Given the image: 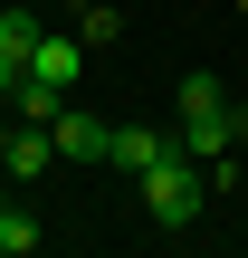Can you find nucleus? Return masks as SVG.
<instances>
[{
  "instance_id": "1",
  "label": "nucleus",
  "mask_w": 248,
  "mask_h": 258,
  "mask_svg": "<svg viewBox=\"0 0 248 258\" xmlns=\"http://www.w3.org/2000/svg\"><path fill=\"white\" fill-rule=\"evenodd\" d=\"M201 201H210V172H201L191 153H172V163L143 172V220H153V230H191Z\"/></svg>"
},
{
  "instance_id": "2",
  "label": "nucleus",
  "mask_w": 248,
  "mask_h": 258,
  "mask_svg": "<svg viewBox=\"0 0 248 258\" xmlns=\"http://www.w3.org/2000/svg\"><path fill=\"white\" fill-rule=\"evenodd\" d=\"M239 134H248V105H229V96H220V105L182 115V134H172V144H182L191 163H229V144H239Z\"/></svg>"
},
{
  "instance_id": "3",
  "label": "nucleus",
  "mask_w": 248,
  "mask_h": 258,
  "mask_svg": "<svg viewBox=\"0 0 248 258\" xmlns=\"http://www.w3.org/2000/svg\"><path fill=\"white\" fill-rule=\"evenodd\" d=\"M172 153H182V144H172V134H153V124H115V134H105V163H115V172H134V182H143L153 163H172Z\"/></svg>"
},
{
  "instance_id": "4",
  "label": "nucleus",
  "mask_w": 248,
  "mask_h": 258,
  "mask_svg": "<svg viewBox=\"0 0 248 258\" xmlns=\"http://www.w3.org/2000/svg\"><path fill=\"white\" fill-rule=\"evenodd\" d=\"M105 134H115V124H96L86 105H57V115H48V144H57L67 163H105Z\"/></svg>"
},
{
  "instance_id": "5",
  "label": "nucleus",
  "mask_w": 248,
  "mask_h": 258,
  "mask_svg": "<svg viewBox=\"0 0 248 258\" xmlns=\"http://www.w3.org/2000/svg\"><path fill=\"white\" fill-rule=\"evenodd\" d=\"M29 77H38V86H76V77H86V38H67V29H48V38L29 48Z\"/></svg>"
},
{
  "instance_id": "6",
  "label": "nucleus",
  "mask_w": 248,
  "mask_h": 258,
  "mask_svg": "<svg viewBox=\"0 0 248 258\" xmlns=\"http://www.w3.org/2000/svg\"><path fill=\"white\" fill-rule=\"evenodd\" d=\"M48 163H57V144H48V124H19V134H10V172L29 182V172H48Z\"/></svg>"
},
{
  "instance_id": "7",
  "label": "nucleus",
  "mask_w": 248,
  "mask_h": 258,
  "mask_svg": "<svg viewBox=\"0 0 248 258\" xmlns=\"http://www.w3.org/2000/svg\"><path fill=\"white\" fill-rule=\"evenodd\" d=\"M48 38V19H29V10H0V57H19L29 67V48Z\"/></svg>"
},
{
  "instance_id": "8",
  "label": "nucleus",
  "mask_w": 248,
  "mask_h": 258,
  "mask_svg": "<svg viewBox=\"0 0 248 258\" xmlns=\"http://www.w3.org/2000/svg\"><path fill=\"white\" fill-rule=\"evenodd\" d=\"M0 249H10V258H29V249H38V220H29V211H19V201H10V211H0Z\"/></svg>"
},
{
  "instance_id": "9",
  "label": "nucleus",
  "mask_w": 248,
  "mask_h": 258,
  "mask_svg": "<svg viewBox=\"0 0 248 258\" xmlns=\"http://www.w3.org/2000/svg\"><path fill=\"white\" fill-rule=\"evenodd\" d=\"M76 38H86V48H105V38H124V19H115V10H86V19H76Z\"/></svg>"
},
{
  "instance_id": "10",
  "label": "nucleus",
  "mask_w": 248,
  "mask_h": 258,
  "mask_svg": "<svg viewBox=\"0 0 248 258\" xmlns=\"http://www.w3.org/2000/svg\"><path fill=\"white\" fill-rule=\"evenodd\" d=\"M0 172H10V124H0Z\"/></svg>"
},
{
  "instance_id": "11",
  "label": "nucleus",
  "mask_w": 248,
  "mask_h": 258,
  "mask_svg": "<svg viewBox=\"0 0 248 258\" xmlns=\"http://www.w3.org/2000/svg\"><path fill=\"white\" fill-rule=\"evenodd\" d=\"M0 182H10V172H0ZM0 211H10V191H0Z\"/></svg>"
},
{
  "instance_id": "12",
  "label": "nucleus",
  "mask_w": 248,
  "mask_h": 258,
  "mask_svg": "<svg viewBox=\"0 0 248 258\" xmlns=\"http://www.w3.org/2000/svg\"><path fill=\"white\" fill-rule=\"evenodd\" d=\"M0 258H10V249H0Z\"/></svg>"
}]
</instances>
